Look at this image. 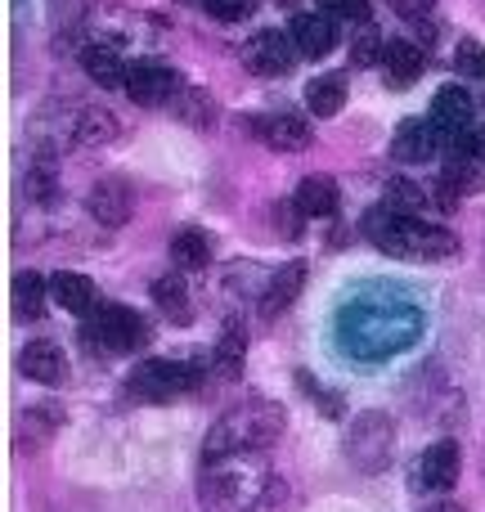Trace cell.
<instances>
[{"label":"cell","instance_id":"cell-34","mask_svg":"<svg viewBox=\"0 0 485 512\" xmlns=\"http://www.w3.org/2000/svg\"><path fill=\"white\" fill-rule=\"evenodd\" d=\"M297 387L315 391V405H319V414H324V418H342V396H333V391L315 387V378H310V373H297Z\"/></svg>","mask_w":485,"mask_h":512},{"label":"cell","instance_id":"cell-12","mask_svg":"<svg viewBox=\"0 0 485 512\" xmlns=\"http://www.w3.org/2000/svg\"><path fill=\"white\" fill-rule=\"evenodd\" d=\"M86 207H90V216H95L104 230H122V225H131V216H135V189L126 185V180L108 176V180H99V185L90 189Z\"/></svg>","mask_w":485,"mask_h":512},{"label":"cell","instance_id":"cell-15","mask_svg":"<svg viewBox=\"0 0 485 512\" xmlns=\"http://www.w3.org/2000/svg\"><path fill=\"white\" fill-rule=\"evenodd\" d=\"M436 149H441V135H436L432 117H427V122H400L396 135H391V158L409 162V167H414V162H427Z\"/></svg>","mask_w":485,"mask_h":512},{"label":"cell","instance_id":"cell-39","mask_svg":"<svg viewBox=\"0 0 485 512\" xmlns=\"http://www.w3.org/2000/svg\"><path fill=\"white\" fill-rule=\"evenodd\" d=\"M279 5H297V0H279Z\"/></svg>","mask_w":485,"mask_h":512},{"label":"cell","instance_id":"cell-24","mask_svg":"<svg viewBox=\"0 0 485 512\" xmlns=\"http://www.w3.org/2000/svg\"><path fill=\"white\" fill-rule=\"evenodd\" d=\"M306 108L315 117H337L346 108V77L328 72V77H315L306 86Z\"/></svg>","mask_w":485,"mask_h":512},{"label":"cell","instance_id":"cell-11","mask_svg":"<svg viewBox=\"0 0 485 512\" xmlns=\"http://www.w3.org/2000/svg\"><path fill=\"white\" fill-rule=\"evenodd\" d=\"M459 468H463V454H459V445L445 436V441H436L423 450L418 472H414V486L427 490V495H441V490H450L454 481H459Z\"/></svg>","mask_w":485,"mask_h":512},{"label":"cell","instance_id":"cell-20","mask_svg":"<svg viewBox=\"0 0 485 512\" xmlns=\"http://www.w3.org/2000/svg\"><path fill=\"white\" fill-rule=\"evenodd\" d=\"M81 68H86V77L104 90L126 86V72H131V68H122V54H117V45H108V41L81 45Z\"/></svg>","mask_w":485,"mask_h":512},{"label":"cell","instance_id":"cell-3","mask_svg":"<svg viewBox=\"0 0 485 512\" xmlns=\"http://www.w3.org/2000/svg\"><path fill=\"white\" fill-rule=\"evenodd\" d=\"M270 490L274 477L261 463V450L203 463V481H198V495L212 512H252L270 499Z\"/></svg>","mask_w":485,"mask_h":512},{"label":"cell","instance_id":"cell-9","mask_svg":"<svg viewBox=\"0 0 485 512\" xmlns=\"http://www.w3.org/2000/svg\"><path fill=\"white\" fill-rule=\"evenodd\" d=\"M176 90H180V77L167 63L144 59V63H131V72H126V95L144 108H158L167 99H176Z\"/></svg>","mask_w":485,"mask_h":512},{"label":"cell","instance_id":"cell-33","mask_svg":"<svg viewBox=\"0 0 485 512\" xmlns=\"http://www.w3.org/2000/svg\"><path fill=\"white\" fill-rule=\"evenodd\" d=\"M203 9L216 18V23H243L256 9V0H203Z\"/></svg>","mask_w":485,"mask_h":512},{"label":"cell","instance_id":"cell-7","mask_svg":"<svg viewBox=\"0 0 485 512\" xmlns=\"http://www.w3.org/2000/svg\"><path fill=\"white\" fill-rule=\"evenodd\" d=\"M86 333L95 337L104 351H117V355L140 351V346L149 342V324H144L131 306H117V301H99V310L90 315Z\"/></svg>","mask_w":485,"mask_h":512},{"label":"cell","instance_id":"cell-6","mask_svg":"<svg viewBox=\"0 0 485 512\" xmlns=\"http://www.w3.org/2000/svg\"><path fill=\"white\" fill-rule=\"evenodd\" d=\"M396 454V427H391L387 414H360L351 423V436H346V459L360 472H382Z\"/></svg>","mask_w":485,"mask_h":512},{"label":"cell","instance_id":"cell-32","mask_svg":"<svg viewBox=\"0 0 485 512\" xmlns=\"http://www.w3.org/2000/svg\"><path fill=\"white\" fill-rule=\"evenodd\" d=\"M387 54V41L378 36V27H360V36L351 41V63L355 68H369L373 59H382Z\"/></svg>","mask_w":485,"mask_h":512},{"label":"cell","instance_id":"cell-8","mask_svg":"<svg viewBox=\"0 0 485 512\" xmlns=\"http://www.w3.org/2000/svg\"><path fill=\"white\" fill-rule=\"evenodd\" d=\"M292 59H297L292 32H274V27H265V32H256L252 41L243 45V63L256 72V77H283V72L292 68Z\"/></svg>","mask_w":485,"mask_h":512},{"label":"cell","instance_id":"cell-29","mask_svg":"<svg viewBox=\"0 0 485 512\" xmlns=\"http://www.w3.org/2000/svg\"><path fill=\"white\" fill-rule=\"evenodd\" d=\"M382 207H391V212H400V216H418L427 207V194L414 185V180H391L387 185V203Z\"/></svg>","mask_w":485,"mask_h":512},{"label":"cell","instance_id":"cell-4","mask_svg":"<svg viewBox=\"0 0 485 512\" xmlns=\"http://www.w3.org/2000/svg\"><path fill=\"white\" fill-rule=\"evenodd\" d=\"M283 436V409L274 400H247L212 423L203 441V463L230 459V454H256Z\"/></svg>","mask_w":485,"mask_h":512},{"label":"cell","instance_id":"cell-27","mask_svg":"<svg viewBox=\"0 0 485 512\" xmlns=\"http://www.w3.org/2000/svg\"><path fill=\"white\" fill-rule=\"evenodd\" d=\"M59 423H63V414H59V409H50V405H41V409H23V418H18V445H23V450L32 454L36 445H41Z\"/></svg>","mask_w":485,"mask_h":512},{"label":"cell","instance_id":"cell-31","mask_svg":"<svg viewBox=\"0 0 485 512\" xmlns=\"http://www.w3.org/2000/svg\"><path fill=\"white\" fill-rule=\"evenodd\" d=\"M176 108H180V117L194 122V126H212L216 122V104H212V95H203V90H185Z\"/></svg>","mask_w":485,"mask_h":512},{"label":"cell","instance_id":"cell-14","mask_svg":"<svg viewBox=\"0 0 485 512\" xmlns=\"http://www.w3.org/2000/svg\"><path fill=\"white\" fill-rule=\"evenodd\" d=\"M432 126L436 135H441V149L445 140H454L459 131H468L472 126V95L463 86H445L441 95L432 99Z\"/></svg>","mask_w":485,"mask_h":512},{"label":"cell","instance_id":"cell-26","mask_svg":"<svg viewBox=\"0 0 485 512\" xmlns=\"http://www.w3.org/2000/svg\"><path fill=\"white\" fill-rule=\"evenodd\" d=\"M45 297H50V283H45L36 270L14 274V315L18 319H36V315H41Z\"/></svg>","mask_w":485,"mask_h":512},{"label":"cell","instance_id":"cell-30","mask_svg":"<svg viewBox=\"0 0 485 512\" xmlns=\"http://www.w3.org/2000/svg\"><path fill=\"white\" fill-rule=\"evenodd\" d=\"M319 14L337 18V23H355V27H369L373 23V5H369V0H319Z\"/></svg>","mask_w":485,"mask_h":512},{"label":"cell","instance_id":"cell-19","mask_svg":"<svg viewBox=\"0 0 485 512\" xmlns=\"http://www.w3.org/2000/svg\"><path fill=\"white\" fill-rule=\"evenodd\" d=\"M50 297L59 301L63 310H72V315H95V310H99V288L86 279V274H77V270L50 274Z\"/></svg>","mask_w":485,"mask_h":512},{"label":"cell","instance_id":"cell-10","mask_svg":"<svg viewBox=\"0 0 485 512\" xmlns=\"http://www.w3.org/2000/svg\"><path fill=\"white\" fill-rule=\"evenodd\" d=\"M117 117L108 113V108L99 104H86V108H72L68 117H63V144H72V149H95V144H108L117 140Z\"/></svg>","mask_w":485,"mask_h":512},{"label":"cell","instance_id":"cell-36","mask_svg":"<svg viewBox=\"0 0 485 512\" xmlns=\"http://www.w3.org/2000/svg\"><path fill=\"white\" fill-rule=\"evenodd\" d=\"M459 72H463V77H485V50L477 41H463L459 45Z\"/></svg>","mask_w":485,"mask_h":512},{"label":"cell","instance_id":"cell-17","mask_svg":"<svg viewBox=\"0 0 485 512\" xmlns=\"http://www.w3.org/2000/svg\"><path fill=\"white\" fill-rule=\"evenodd\" d=\"M252 131H256V140H265L279 153H301L310 144V126L301 122L297 113H270V117H261Z\"/></svg>","mask_w":485,"mask_h":512},{"label":"cell","instance_id":"cell-37","mask_svg":"<svg viewBox=\"0 0 485 512\" xmlns=\"http://www.w3.org/2000/svg\"><path fill=\"white\" fill-rule=\"evenodd\" d=\"M27 194H32L36 203L54 198V171L50 167H32V171H27Z\"/></svg>","mask_w":485,"mask_h":512},{"label":"cell","instance_id":"cell-1","mask_svg":"<svg viewBox=\"0 0 485 512\" xmlns=\"http://www.w3.org/2000/svg\"><path fill=\"white\" fill-rule=\"evenodd\" d=\"M337 328H342L346 355H355V360H364V364H378V360H387V355H400L405 346L418 342L423 315H418V306H409V301H400V297L364 292V297H355L351 306L342 310Z\"/></svg>","mask_w":485,"mask_h":512},{"label":"cell","instance_id":"cell-13","mask_svg":"<svg viewBox=\"0 0 485 512\" xmlns=\"http://www.w3.org/2000/svg\"><path fill=\"white\" fill-rule=\"evenodd\" d=\"M18 373H23L27 382H41V387H59L63 378H68V360H63V351L54 342H27L23 351H18Z\"/></svg>","mask_w":485,"mask_h":512},{"label":"cell","instance_id":"cell-5","mask_svg":"<svg viewBox=\"0 0 485 512\" xmlns=\"http://www.w3.org/2000/svg\"><path fill=\"white\" fill-rule=\"evenodd\" d=\"M203 382V369L198 364H185V360H144L140 369L131 373L126 391L135 400H176L185 391H194Z\"/></svg>","mask_w":485,"mask_h":512},{"label":"cell","instance_id":"cell-21","mask_svg":"<svg viewBox=\"0 0 485 512\" xmlns=\"http://www.w3.org/2000/svg\"><path fill=\"white\" fill-rule=\"evenodd\" d=\"M382 68H387V81L396 90L414 86L427 68V54L418 41H387V54H382Z\"/></svg>","mask_w":485,"mask_h":512},{"label":"cell","instance_id":"cell-2","mask_svg":"<svg viewBox=\"0 0 485 512\" xmlns=\"http://www.w3.org/2000/svg\"><path fill=\"white\" fill-rule=\"evenodd\" d=\"M360 230L378 252L400 256V261H445V256L459 252V239L450 230L427 225L418 216H400L391 207H369Z\"/></svg>","mask_w":485,"mask_h":512},{"label":"cell","instance_id":"cell-28","mask_svg":"<svg viewBox=\"0 0 485 512\" xmlns=\"http://www.w3.org/2000/svg\"><path fill=\"white\" fill-rule=\"evenodd\" d=\"M243 355H247V337L239 324H230L221 333V342H216V369L225 373V378H239L243 373Z\"/></svg>","mask_w":485,"mask_h":512},{"label":"cell","instance_id":"cell-16","mask_svg":"<svg viewBox=\"0 0 485 512\" xmlns=\"http://www.w3.org/2000/svg\"><path fill=\"white\" fill-rule=\"evenodd\" d=\"M288 32H292V45H297L301 59H324V54L337 45L333 18L328 14H292Z\"/></svg>","mask_w":485,"mask_h":512},{"label":"cell","instance_id":"cell-35","mask_svg":"<svg viewBox=\"0 0 485 512\" xmlns=\"http://www.w3.org/2000/svg\"><path fill=\"white\" fill-rule=\"evenodd\" d=\"M387 5L396 9L400 18H409V27H418V23H432L436 0H387Z\"/></svg>","mask_w":485,"mask_h":512},{"label":"cell","instance_id":"cell-22","mask_svg":"<svg viewBox=\"0 0 485 512\" xmlns=\"http://www.w3.org/2000/svg\"><path fill=\"white\" fill-rule=\"evenodd\" d=\"M337 203H342V194H337V180H328V176H306L297 185V194H292V207H297L301 216H310V221L333 216Z\"/></svg>","mask_w":485,"mask_h":512},{"label":"cell","instance_id":"cell-25","mask_svg":"<svg viewBox=\"0 0 485 512\" xmlns=\"http://www.w3.org/2000/svg\"><path fill=\"white\" fill-rule=\"evenodd\" d=\"M171 261H176V270H203V265L212 261V234L180 230L176 239H171Z\"/></svg>","mask_w":485,"mask_h":512},{"label":"cell","instance_id":"cell-18","mask_svg":"<svg viewBox=\"0 0 485 512\" xmlns=\"http://www.w3.org/2000/svg\"><path fill=\"white\" fill-rule=\"evenodd\" d=\"M301 283H306V261H288V265H279V270L270 274V283L261 288V315H265V319L283 315V310H288L292 301H297Z\"/></svg>","mask_w":485,"mask_h":512},{"label":"cell","instance_id":"cell-38","mask_svg":"<svg viewBox=\"0 0 485 512\" xmlns=\"http://www.w3.org/2000/svg\"><path fill=\"white\" fill-rule=\"evenodd\" d=\"M432 512H468V508H459V504H441V508H432Z\"/></svg>","mask_w":485,"mask_h":512},{"label":"cell","instance_id":"cell-23","mask_svg":"<svg viewBox=\"0 0 485 512\" xmlns=\"http://www.w3.org/2000/svg\"><path fill=\"white\" fill-rule=\"evenodd\" d=\"M153 301H158V310L171 319V324H189L194 319V292H189V283L180 279V274H162V279H153Z\"/></svg>","mask_w":485,"mask_h":512}]
</instances>
